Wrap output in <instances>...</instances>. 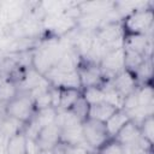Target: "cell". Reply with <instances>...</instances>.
<instances>
[{"label": "cell", "mask_w": 154, "mask_h": 154, "mask_svg": "<svg viewBox=\"0 0 154 154\" xmlns=\"http://www.w3.org/2000/svg\"><path fill=\"white\" fill-rule=\"evenodd\" d=\"M47 76L51 82H53L57 87H64V88H72L77 89L78 85L81 84L79 81V75L77 71H71V72H61L57 69H51L47 72Z\"/></svg>", "instance_id": "obj_3"}, {"label": "cell", "mask_w": 154, "mask_h": 154, "mask_svg": "<svg viewBox=\"0 0 154 154\" xmlns=\"http://www.w3.org/2000/svg\"><path fill=\"white\" fill-rule=\"evenodd\" d=\"M116 136L118 137V142H119L122 146H125V144L136 142V141H138V140L142 137L141 131L138 130V128L136 126V124H134L131 120L128 122V123L118 131V134H117Z\"/></svg>", "instance_id": "obj_10"}, {"label": "cell", "mask_w": 154, "mask_h": 154, "mask_svg": "<svg viewBox=\"0 0 154 154\" xmlns=\"http://www.w3.org/2000/svg\"><path fill=\"white\" fill-rule=\"evenodd\" d=\"M55 117H57V112L55 109L51 106V107H47V108H42L40 109L38 114L36 116V118L34 119L40 126L41 129L49 125V124H53L55 122Z\"/></svg>", "instance_id": "obj_16"}, {"label": "cell", "mask_w": 154, "mask_h": 154, "mask_svg": "<svg viewBox=\"0 0 154 154\" xmlns=\"http://www.w3.org/2000/svg\"><path fill=\"white\" fill-rule=\"evenodd\" d=\"M78 75H79L81 84L85 85V88L97 87V84L100 83L101 77H102L100 70L96 67H85Z\"/></svg>", "instance_id": "obj_13"}, {"label": "cell", "mask_w": 154, "mask_h": 154, "mask_svg": "<svg viewBox=\"0 0 154 154\" xmlns=\"http://www.w3.org/2000/svg\"><path fill=\"white\" fill-rule=\"evenodd\" d=\"M116 111H117V108L113 107L112 105H109L107 102H101V103H97V105L89 106L88 116H89V119L105 123Z\"/></svg>", "instance_id": "obj_7"}, {"label": "cell", "mask_w": 154, "mask_h": 154, "mask_svg": "<svg viewBox=\"0 0 154 154\" xmlns=\"http://www.w3.org/2000/svg\"><path fill=\"white\" fill-rule=\"evenodd\" d=\"M35 105L42 109V108H47L51 107L52 105V96H51V91H46L43 94H41L40 96H37L35 99Z\"/></svg>", "instance_id": "obj_24"}, {"label": "cell", "mask_w": 154, "mask_h": 154, "mask_svg": "<svg viewBox=\"0 0 154 154\" xmlns=\"http://www.w3.org/2000/svg\"><path fill=\"white\" fill-rule=\"evenodd\" d=\"M7 112L12 118H16L20 122H24L29 119L31 112H32V101L31 97L22 96L12 102H10L7 107Z\"/></svg>", "instance_id": "obj_4"}, {"label": "cell", "mask_w": 154, "mask_h": 154, "mask_svg": "<svg viewBox=\"0 0 154 154\" xmlns=\"http://www.w3.org/2000/svg\"><path fill=\"white\" fill-rule=\"evenodd\" d=\"M83 99L89 106L101 103V102H103V90L97 88V87L85 88L84 94H83Z\"/></svg>", "instance_id": "obj_17"}, {"label": "cell", "mask_w": 154, "mask_h": 154, "mask_svg": "<svg viewBox=\"0 0 154 154\" xmlns=\"http://www.w3.org/2000/svg\"><path fill=\"white\" fill-rule=\"evenodd\" d=\"M20 128V120L16 119V118H12L10 117L7 120H5L2 123V126H1V131L0 134L5 135L6 137H11L16 134H18V130Z\"/></svg>", "instance_id": "obj_18"}, {"label": "cell", "mask_w": 154, "mask_h": 154, "mask_svg": "<svg viewBox=\"0 0 154 154\" xmlns=\"http://www.w3.org/2000/svg\"><path fill=\"white\" fill-rule=\"evenodd\" d=\"M78 91L77 89H72V88H64L61 90L60 94V103L59 106H61L63 109H69L73 106V103L78 100Z\"/></svg>", "instance_id": "obj_15"}, {"label": "cell", "mask_w": 154, "mask_h": 154, "mask_svg": "<svg viewBox=\"0 0 154 154\" xmlns=\"http://www.w3.org/2000/svg\"><path fill=\"white\" fill-rule=\"evenodd\" d=\"M138 106H150L153 105V89L150 87H144L137 93Z\"/></svg>", "instance_id": "obj_21"}, {"label": "cell", "mask_w": 154, "mask_h": 154, "mask_svg": "<svg viewBox=\"0 0 154 154\" xmlns=\"http://www.w3.org/2000/svg\"><path fill=\"white\" fill-rule=\"evenodd\" d=\"M150 41L147 40L146 35H141V34H131L125 43V48L136 53H144L147 48H149L150 51Z\"/></svg>", "instance_id": "obj_12"}, {"label": "cell", "mask_w": 154, "mask_h": 154, "mask_svg": "<svg viewBox=\"0 0 154 154\" xmlns=\"http://www.w3.org/2000/svg\"><path fill=\"white\" fill-rule=\"evenodd\" d=\"M26 137L23 134H16L7 141V154H25Z\"/></svg>", "instance_id": "obj_14"}, {"label": "cell", "mask_w": 154, "mask_h": 154, "mask_svg": "<svg viewBox=\"0 0 154 154\" xmlns=\"http://www.w3.org/2000/svg\"><path fill=\"white\" fill-rule=\"evenodd\" d=\"M60 138L63 140L64 143H67L70 146H77V144H82L83 142H85L81 124L63 129L60 132Z\"/></svg>", "instance_id": "obj_11"}, {"label": "cell", "mask_w": 154, "mask_h": 154, "mask_svg": "<svg viewBox=\"0 0 154 154\" xmlns=\"http://www.w3.org/2000/svg\"><path fill=\"white\" fill-rule=\"evenodd\" d=\"M143 58L142 54L125 49V66L129 69H138L141 66V64L143 63Z\"/></svg>", "instance_id": "obj_20"}, {"label": "cell", "mask_w": 154, "mask_h": 154, "mask_svg": "<svg viewBox=\"0 0 154 154\" xmlns=\"http://www.w3.org/2000/svg\"><path fill=\"white\" fill-rule=\"evenodd\" d=\"M66 154H89L88 149L83 144L70 146L66 148Z\"/></svg>", "instance_id": "obj_27"}, {"label": "cell", "mask_w": 154, "mask_h": 154, "mask_svg": "<svg viewBox=\"0 0 154 154\" xmlns=\"http://www.w3.org/2000/svg\"><path fill=\"white\" fill-rule=\"evenodd\" d=\"M43 81H45V78L41 77V75H40L37 71L31 70V71H29V73L25 76V78H24V81H23V87H24V89L31 90V89L36 88L37 85H40Z\"/></svg>", "instance_id": "obj_19"}, {"label": "cell", "mask_w": 154, "mask_h": 154, "mask_svg": "<svg viewBox=\"0 0 154 154\" xmlns=\"http://www.w3.org/2000/svg\"><path fill=\"white\" fill-rule=\"evenodd\" d=\"M142 123H143L142 124L143 126H142V134L141 135H143V138L150 143L153 140V118L148 117Z\"/></svg>", "instance_id": "obj_23"}, {"label": "cell", "mask_w": 154, "mask_h": 154, "mask_svg": "<svg viewBox=\"0 0 154 154\" xmlns=\"http://www.w3.org/2000/svg\"><path fill=\"white\" fill-rule=\"evenodd\" d=\"M116 90L120 93L124 97L128 96L134 91L135 88V78L129 71H122L120 73L117 75L114 79V85Z\"/></svg>", "instance_id": "obj_9"}, {"label": "cell", "mask_w": 154, "mask_h": 154, "mask_svg": "<svg viewBox=\"0 0 154 154\" xmlns=\"http://www.w3.org/2000/svg\"><path fill=\"white\" fill-rule=\"evenodd\" d=\"M25 154H42V148L37 143L36 140L28 138L26 137V144H25Z\"/></svg>", "instance_id": "obj_25"}, {"label": "cell", "mask_w": 154, "mask_h": 154, "mask_svg": "<svg viewBox=\"0 0 154 154\" xmlns=\"http://www.w3.org/2000/svg\"><path fill=\"white\" fill-rule=\"evenodd\" d=\"M101 61L105 71L118 73L120 70H123V67H125V49L122 47L111 51L101 59Z\"/></svg>", "instance_id": "obj_5"}, {"label": "cell", "mask_w": 154, "mask_h": 154, "mask_svg": "<svg viewBox=\"0 0 154 154\" xmlns=\"http://www.w3.org/2000/svg\"><path fill=\"white\" fill-rule=\"evenodd\" d=\"M153 24V13L150 10H141L134 11L125 22L126 29L131 34H141L144 35V32L152 28Z\"/></svg>", "instance_id": "obj_1"}, {"label": "cell", "mask_w": 154, "mask_h": 154, "mask_svg": "<svg viewBox=\"0 0 154 154\" xmlns=\"http://www.w3.org/2000/svg\"><path fill=\"white\" fill-rule=\"evenodd\" d=\"M60 94H61V90L60 89H53L51 91L52 105L53 106H59V103H60Z\"/></svg>", "instance_id": "obj_28"}, {"label": "cell", "mask_w": 154, "mask_h": 154, "mask_svg": "<svg viewBox=\"0 0 154 154\" xmlns=\"http://www.w3.org/2000/svg\"><path fill=\"white\" fill-rule=\"evenodd\" d=\"M60 132H61V130L55 123L42 128V130L40 131L38 136H37V143L40 144L42 150L55 146L57 141L60 138Z\"/></svg>", "instance_id": "obj_6"}, {"label": "cell", "mask_w": 154, "mask_h": 154, "mask_svg": "<svg viewBox=\"0 0 154 154\" xmlns=\"http://www.w3.org/2000/svg\"><path fill=\"white\" fill-rule=\"evenodd\" d=\"M82 129H83L84 141L88 142V144L100 148L102 144L106 143L108 134L106 131L105 123L89 119L84 125H82Z\"/></svg>", "instance_id": "obj_2"}, {"label": "cell", "mask_w": 154, "mask_h": 154, "mask_svg": "<svg viewBox=\"0 0 154 154\" xmlns=\"http://www.w3.org/2000/svg\"><path fill=\"white\" fill-rule=\"evenodd\" d=\"M14 94V87L12 84H4L0 85V100H6L13 96Z\"/></svg>", "instance_id": "obj_26"}, {"label": "cell", "mask_w": 154, "mask_h": 154, "mask_svg": "<svg viewBox=\"0 0 154 154\" xmlns=\"http://www.w3.org/2000/svg\"><path fill=\"white\" fill-rule=\"evenodd\" d=\"M100 154H124L123 146L118 142H108L100 147Z\"/></svg>", "instance_id": "obj_22"}, {"label": "cell", "mask_w": 154, "mask_h": 154, "mask_svg": "<svg viewBox=\"0 0 154 154\" xmlns=\"http://www.w3.org/2000/svg\"><path fill=\"white\" fill-rule=\"evenodd\" d=\"M130 122L126 112L122 111V109H117L106 122H105V128L108 135L116 136L118 134V131L128 123Z\"/></svg>", "instance_id": "obj_8"}]
</instances>
